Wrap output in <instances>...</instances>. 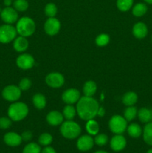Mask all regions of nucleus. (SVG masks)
Returning a JSON list of instances; mask_svg holds the SVG:
<instances>
[{"mask_svg": "<svg viewBox=\"0 0 152 153\" xmlns=\"http://www.w3.org/2000/svg\"><path fill=\"white\" fill-rule=\"evenodd\" d=\"M46 82L51 88H58L63 85L64 78L59 73H51L46 77Z\"/></svg>", "mask_w": 152, "mask_h": 153, "instance_id": "9d476101", "label": "nucleus"}, {"mask_svg": "<svg viewBox=\"0 0 152 153\" xmlns=\"http://www.w3.org/2000/svg\"><path fill=\"white\" fill-rule=\"evenodd\" d=\"M16 65L22 70H28L34 65V59L29 54H22L16 58Z\"/></svg>", "mask_w": 152, "mask_h": 153, "instance_id": "f8f14e48", "label": "nucleus"}, {"mask_svg": "<svg viewBox=\"0 0 152 153\" xmlns=\"http://www.w3.org/2000/svg\"><path fill=\"white\" fill-rule=\"evenodd\" d=\"M80 98V94L77 89L70 88L64 91L62 94V100L68 105H72L78 102Z\"/></svg>", "mask_w": 152, "mask_h": 153, "instance_id": "9b49d317", "label": "nucleus"}, {"mask_svg": "<svg viewBox=\"0 0 152 153\" xmlns=\"http://www.w3.org/2000/svg\"><path fill=\"white\" fill-rule=\"evenodd\" d=\"M94 143V139L90 135L86 134L79 137L77 141V147L80 151L86 152L93 147Z\"/></svg>", "mask_w": 152, "mask_h": 153, "instance_id": "ddd939ff", "label": "nucleus"}, {"mask_svg": "<svg viewBox=\"0 0 152 153\" xmlns=\"http://www.w3.org/2000/svg\"><path fill=\"white\" fill-rule=\"evenodd\" d=\"M148 30V27L144 22H139L136 23L133 27V34L138 39H142L147 36Z\"/></svg>", "mask_w": 152, "mask_h": 153, "instance_id": "dca6fc26", "label": "nucleus"}, {"mask_svg": "<svg viewBox=\"0 0 152 153\" xmlns=\"http://www.w3.org/2000/svg\"><path fill=\"white\" fill-rule=\"evenodd\" d=\"M151 41H152V36H151Z\"/></svg>", "mask_w": 152, "mask_h": 153, "instance_id": "49530a36", "label": "nucleus"}, {"mask_svg": "<svg viewBox=\"0 0 152 153\" xmlns=\"http://www.w3.org/2000/svg\"><path fill=\"white\" fill-rule=\"evenodd\" d=\"M81 132V128L77 123L72 120H67L62 123L61 133L65 138L75 139L78 137Z\"/></svg>", "mask_w": 152, "mask_h": 153, "instance_id": "20e7f679", "label": "nucleus"}, {"mask_svg": "<svg viewBox=\"0 0 152 153\" xmlns=\"http://www.w3.org/2000/svg\"><path fill=\"white\" fill-rule=\"evenodd\" d=\"M52 140H53V137H52V134H49V133H43V134H40L38 139L39 143L44 146H47L51 144Z\"/></svg>", "mask_w": 152, "mask_h": 153, "instance_id": "2f4dec72", "label": "nucleus"}, {"mask_svg": "<svg viewBox=\"0 0 152 153\" xmlns=\"http://www.w3.org/2000/svg\"><path fill=\"white\" fill-rule=\"evenodd\" d=\"M138 111L137 108L134 106H128L124 112V116L127 121H131L137 117Z\"/></svg>", "mask_w": 152, "mask_h": 153, "instance_id": "c85d7f7f", "label": "nucleus"}, {"mask_svg": "<svg viewBox=\"0 0 152 153\" xmlns=\"http://www.w3.org/2000/svg\"><path fill=\"white\" fill-rule=\"evenodd\" d=\"M110 42V37L107 34H101L97 36L95 39V43L98 46H104Z\"/></svg>", "mask_w": 152, "mask_h": 153, "instance_id": "72a5a7b5", "label": "nucleus"}, {"mask_svg": "<svg viewBox=\"0 0 152 153\" xmlns=\"http://www.w3.org/2000/svg\"><path fill=\"white\" fill-rule=\"evenodd\" d=\"M21 90L15 85H8L3 89L1 92L2 97L5 100L11 102H16L21 97Z\"/></svg>", "mask_w": 152, "mask_h": 153, "instance_id": "0eeeda50", "label": "nucleus"}, {"mask_svg": "<svg viewBox=\"0 0 152 153\" xmlns=\"http://www.w3.org/2000/svg\"><path fill=\"white\" fill-rule=\"evenodd\" d=\"M1 7H0V13H1Z\"/></svg>", "mask_w": 152, "mask_h": 153, "instance_id": "a18cd8bd", "label": "nucleus"}, {"mask_svg": "<svg viewBox=\"0 0 152 153\" xmlns=\"http://www.w3.org/2000/svg\"><path fill=\"white\" fill-rule=\"evenodd\" d=\"M138 96L136 93L130 91L126 93L122 98V102L127 106H133L137 102Z\"/></svg>", "mask_w": 152, "mask_h": 153, "instance_id": "5701e85b", "label": "nucleus"}, {"mask_svg": "<svg viewBox=\"0 0 152 153\" xmlns=\"http://www.w3.org/2000/svg\"><path fill=\"white\" fill-rule=\"evenodd\" d=\"M12 4V0H4V4L6 7H10Z\"/></svg>", "mask_w": 152, "mask_h": 153, "instance_id": "a19ab883", "label": "nucleus"}, {"mask_svg": "<svg viewBox=\"0 0 152 153\" xmlns=\"http://www.w3.org/2000/svg\"><path fill=\"white\" fill-rule=\"evenodd\" d=\"M98 109L99 105L97 100L92 97L86 96L80 97L76 106V111L78 116L82 120L86 121L93 119L98 114Z\"/></svg>", "mask_w": 152, "mask_h": 153, "instance_id": "f257e3e1", "label": "nucleus"}, {"mask_svg": "<svg viewBox=\"0 0 152 153\" xmlns=\"http://www.w3.org/2000/svg\"><path fill=\"white\" fill-rule=\"evenodd\" d=\"M22 153H41V148L36 143H29L24 147Z\"/></svg>", "mask_w": 152, "mask_h": 153, "instance_id": "c756f323", "label": "nucleus"}, {"mask_svg": "<svg viewBox=\"0 0 152 153\" xmlns=\"http://www.w3.org/2000/svg\"><path fill=\"white\" fill-rule=\"evenodd\" d=\"M134 4V0H117L116 6L121 11L126 12L129 10Z\"/></svg>", "mask_w": 152, "mask_h": 153, "instance_id": "cd10ccee", "label": "nucleus"}, {"mask_svg": "<svg viewBox=\"0 0 152 153\" xmlns=\"http://www.w3.org/2000/svg\"><path fill=\"white\" fill-rule=\"evenodd\" d=\"M28 114V108L26 104L21 102H16L9 106L7 109L8 117L13 121H20L25 119Z\"/></svg>", "mask_w": 152, "mask_h": 153, "instance_id": "f03ea898", "label": "nucleus"}, {"mask_svg": "<svg viewBox=\"0 0 152 153\" xmlns=\"http://www.w3.org/2000/svg\"><path fill=\"white\" fill-rule=\"evenodd\" d=\"M46 120L51 126H58L62 124L63 121V115L58 111H50L46 116Z\"/></svg>", "mask_w": 152, "mask_h": 153, "instance_id": "f3484780", "label": "nucleus"}, {"mask_svg": "<svg viewBox=\"0 0 152 153\" xmlns=\"http://www.w3.org/2000/svg\"><path fill=\"white\" fill-rule=\"evenodd\" d=\"M94 142L98 146H104L108 142V137L105 134H97L94 139Z\"/></svg>", "mask_w": 152, "mask_h": 153, "instance_id": "f704fd0d", "label": "nucleus"}, {"mask_svg": "<svg viewBox=\"0 0 152 153\" xmlns=\"http://www.w3.org/2000/svg\"><path fill=\"white\" fill-rule=\"evenodd\" d=\"M97 91V85L93 81H87L85 82L83 88V91L84 96L92 97Z\"/></svg>", "mask_w": 152, "mask_h": 153, "instance_id": "412c9836", "label": "nucleus"}, {"mask_svg": "<svg viewBox=\"0 0 152 153\" xmlns=\"http://www.w3.org/2000/svg\"><path fill=\"white\" fill-rule=\"evenodd\" d=\"M28 47V41L25 37L19 36L14 39L13 41V48L16 52H25Z\"/></svg>", "mask_w": 152, "mask_h": 153, "instance_id": "a211bd4d", "label": "nucleus"}, {"mask_svg": "<svg viewBox=\"0 0 152 153\" xmlns=\"http://www.w3.org/2000/svg\"><path fill=\"white\" fill-rule=\"evenodd\" d=\"M22 139L21 135L16 132H7L4 136V142L9 146H18L21 144Z\"/></svg>", "mask_w": 152, "mask_h": 153, "instance_id": "2eb2a0df", "label": "nucleus"}, {"mask_svg": "<svg viewBox=\"0 0 152 153\" xmlns=\"http://www.w3.org/2000/svg\"><path fill=\"white\" fill-rule=\"evenodd\" d=\"M76 112L77 111L74 106L71 105H67L63 108V117H65L67 120H72L75 117Z\"/></svg>", "mask_w": 152, "mask_h": 153, "instance_id": "bb28decb", "label": "nucleus"}, {"mask_svg": "<svg viewBox=\"0 0 152 153\" xmlns=\"http://www.w3.org/2000/svg\"><path fill=\"white\" fill-rule=\"evenodd\" d=\"M143 140L149 146H152V122L145 124L142 130Z\"/></svg>", "mask_w": 152, "mask_h": 153, "instance_id": "aec40b11", "label": "nucleus"}, {"mask_svg": "<svg viewBox=\"0 0 152 153\" xmlns=\"http://www.w3.org/2000/svg\"><path fill=\"white\" fill-rule=\"evenodd\" d=\"M12 120L10 118L2 117H0V128L1 129H7L11 126Z\"/></svg>", "mask_w": 152, "mask_h": 153, "instance_id": "c9c22d12", "label": "nucleus"}, {"mask_svg": "<svg viewBox=\"0 0 152 153\" xmlns=\"http://www.w3.org/2000/svg\"><path fill=\"white\" fill-rule=\"evenodd\" d=\"M61 29V22L57 18L49 17L44 24V30L47 34L54 36L58 34Z\"/></svg>", "mask_w": 152, "mask_h": 153, "instance_id": "6e6552de", "label": "nucleus"}, {"mask_svg": "<svg viewBox=\"0 0 152 153\" xmlns=\"http://www.w3.org/2000/svg\"><path fill=\"white\" fill-rule=\"evenodd\" d=\"M18 34L22 37H29L32 35L36 29V25L34 21L31 18L24 16L18 20L16 26Z\"/></svg>", "mask_w": 152, "mask_h": 153, "instance_id": "7ed1b4c3", "label": "nucleus"}, {"mask_svg": "<svg viewBox=\"0 0 152 153\" xmlns=\"http://www.w3.org/2000/svg\"><path fill=\"white\" fill-rule=\"evenodd\" d=\"M44 11L46 16L49 17H55L58 12V7L54 3H49L45 7Z\"/></svg>", "mask_w": 152, "mask_h": 153, "instance_id": "473e14b6", "label": "nucleus"}, {"mask_svg": "<svg viewBox=\"0 0 152 153\" xmlns=\"http://www.w3.org/2000/svg\"><path fill=\"white\" fill-rule=\"evenodd\" d=\"M33 103L37 109L44 108L46 105V99L43 94H37L33 97Z\"/></svg>", "mask_w": 152, "mask_h": 153, "instance_id": "a878e982", "label": "nucleus"}, {"mask_svg": "<svg viewBox=\"0 0 152 153\" xmlns=\"http://www.w3.org/2000/svg\"><path fill=\"white\" fill-rule=\"evenodd\" d=\"M144 1H145L146 3H148V4H152V0H144Z\"/></svg>", "mask_w": 152, "mask_h": 153, "instance_id": "37998d69", "label": "nucleus"}, {"mask_svg": "<svg viewBox=\"0 0 152 153\" xmlns=\"http://www.w3.org/2000/svg\"><path fill=\"white\" fill-rule=\"evenodd\" d=\"M0 15L3 22H5L6 24L11 25L16 22L18 19L17 10L11 7H4L3 10H1Z\"/></svg>", "mask_w": 152, "mask_h": 153, "instance_id": "1a4fd4ad", "label": "nucleus"}, {"mask_svg": "<svg viewBox=\"0 0 152 153\" xmlns=\"http://www.w3.org/2000/svg\"><path fill=\"white\" fill-rule=\"evenodd\" d=\"M16 28L10 24H4L0 26V43H8L16 38Z\"/></svg>", "mask_w": 152, "mask_h": 153, "instance_id": "423d86ee", "label": "nucleus"}, {"mask_svg": "<svg viewBox=\"0 0 152 153\" xmlns=\"http://www.w3.org/2000/svg\"><path fill=\"white\" fill-rule=\"evenodd\" d=\"M32 133L29 130L23 131L22 134H21L22 140H24V141H29V140H31V138H32Z\"/></svg>", "mask_w": 152, "mask_h": 153, "instance_id": "4c0bfd02", "label": "nucleus"}, {"mask_svg": "<svg viewBox=\"0 0 152 153\" xmlns=\"http://www.w3.org/2000/svg\"><path fill=\"white\" fill-rule=\"evenodd\" d=\"M41 153H57V152L54 148L47 146L41 151Z\"/></svg>", "mask_w": 152, "mask_h": 153, "instance_id": "58836bf2", "label": "nucleus"}, {"mask_svg": "<svg viewBox=\"0 0 152 153\" xmlns=\"http://www.w3.org/2000/svg\"><path fill=\"white\" fill-rule=\"evenodd\" d=\"M128 127V121L120 115H114L109 121V128L110 131L116 134H122Z\"/></svg>", "mask_w": 152, "mask_h": 153, "instance_id": "39448f33", "label": "nucleus"}, {"mask_svg": "<svg viewBox=\"0 0 152 153\" xmlns=\"http://www.w3.org/2000/svg\"><path fill=\"white\" fill-rule=\"evenodd\" d=\"M126 145V139L122 134H116L110 140V147L115 152H120L123 150Z\"/></svg>", "mask_w": 152, "mask_h": 153, "instance_id": "4468645a", "label": "nucleus"}, {"mask_svg": "<svg viewBox=\"0 0 152 153\" xmlns=\"http://www.w3.org/2000/svg\"><path fill=\"white\" fill-rule=\"evenodd\" d=\"M139 120L143 123H148L152 120V111L147 108H142L138 111Z\"/></svg>", "mask_w": 152, "mask_h": 153, "instance_id": "6ab92c4d", "label": "nucleus"}, {"mask_svg": "<svg viewBox=\"0 0 152 153\" xmlns=\"http://www.w3.org/2000/svg\"><path fill=\"white\" fill-rule=\"evenodd\" d=\"M127 131L128 134L134 138H138L142 134V129L141 126L137 123H131V125L128 126L127 127Z\"/></svg>", "mask_w": 152, "mask_h": 153, "instance_id": "4be33fe9", "label": "nucleus"}, {"mask_svg": "<svg viewBox=\"0 0 152 153\" xmlns=\"http://www.w3.org/2000/svg\"><path fill=\"white\" fill-rule=\"evenodd\" d=\"M86 130L90 135H96L99 131V125L93 119L89 120L86 124Z\"/></svg>", "mask_w": 152, "mask_h": 153, "instance_id": "393cba45", "label": "nucleus"}, {"mask_svg": "<svg viewBox=\"0 0 152 153\" xmlns=\"http://www.w3.org/2000/svg\"><path fill=\"white\" fill-rule=\"evenodd\" d=\"M148 11V7L145 3H137L134 6L132 10V13L137 17H141L144 16Z\"/></svg>", "mask_w": 152, "mask_h": 153, "instance_id": "b1692460", "label": "nucleus"}, {"mask_svg": "<svg viewBox=\"0 0 152 153\" xmlns=\"http://www.w3.org/2000/svg\"><path fill=\"white\" fill-rule=\"evenodd\" d=\"M31 86V82L30 79L27 78H24L19 82V88H20L21 91H27L29 89Z\"/></svg>", "mask_w": 152, "mask_h": 153, "instance_id": "e433bc0d", "label": "nucleus"}, {"mask_svg": "<svg viewBox=\"0 0 152 153\" xmlns=\"http://www.w3.org/2000/svg\"><path fill=\"white\" fill-rule=\"evenodd\" d=\"M146 153H152V149H148V150L147 151V152H146Z\"/></svg>", "mask_w": 152, "mask_h": 153, "instance_id": "c03bdc74", "label": "nucleus"}, {"mask_svg": "<svg viewBox=\"0 0 152 153\" xmlns=\"http://www.w3.org/2000/svg\"><path fill=\"white\" fill-rule=\"evenodd\" d=\"M28 7V2L27 0H15L13 1V8L17 11H25Z\"/></svg>", "mask_w": 152, "mask_h": 153, "instance_id": "7c9ffc66", "label": "nucleus"}, {"mask_svg": "<svg viewBox=\"0 0 152 153\" xmlns=\"http://www.w3.org/2000/svg\"><path fill=\"white\" fill-rule=\"evenodd\" d=\"M94 153H108V152H106V151H104V150H98Z\"/></svg>", "mask_w": 152, "mask_h": 153, "instance_id": "79ce46f5", "label": "nucleus"}, {"mask_svg": "<svg viewBox=\"0 0 152 153\" xmlns=\"http://www.w3.org/2000/svg\"><path fill=\"white\" fill-rule=\"evenodd\" d=\"M97 115H99L100 117H103L104 115V109L103 108L99 107V109H98V114Z\"/></svg>", "mask_w": 152, "mask_h": 153, "instance_id": "ea45409f", "label": "nucleus"}]
</instances>
